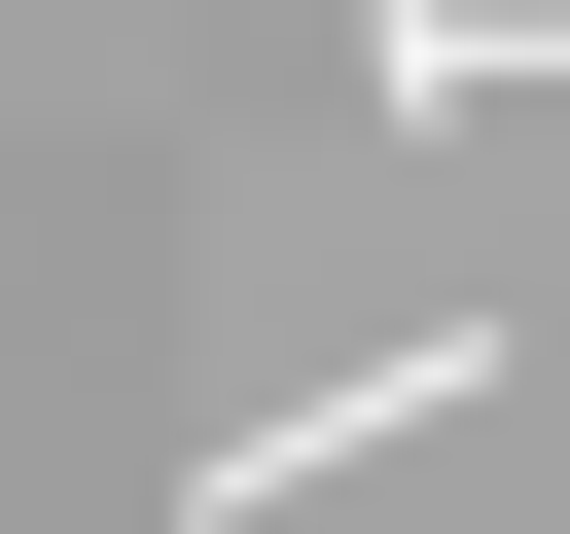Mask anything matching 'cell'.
I'll use <instances>...</instances> for the list:
<instances>
[{"label": "cell", "mask_w": 570, "mask_h": 534, "mask_svg": "<svg viewBox=\"0 0 570 534\" xmlns=\"http://www.w3.org/2000/svg\"><path fill=\"white\" fill-rule=\"evenodd\" d=\"M428 392H499V320H428V356H356V392H249V427H214V534H249V498H321L356 427H428Z\"/></svg>", "instance_id": "1"}]
</instances>
